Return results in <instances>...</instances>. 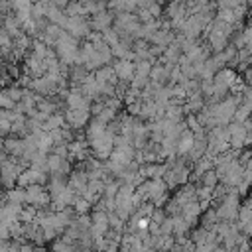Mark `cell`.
<instances>
[{
  "label": "cell",
  "instance_id": "cell-24",
  "mask_svg": "<svg viewBox=\"0 0 252 252\" xmlns=\"http://www.w3.org/2000/svg\"><path fill=\"white\" fill-rule=\"evenodd\" d=\"M199 219H201V226L203 228H213L217 222H219V217H217V213H215V209H205V213L203 215H199Z\"/></svg>",
  "mask_w": 252,
  "mask_h": 252
},
{
  "label": "cell",
  "instance_id": "cell-37",
  "mask_svg": "<svg viewBox=\"0 0 252 252\" xmlns=\"http://www.w3.org/2000/svg\"><path fill=\"white\" fill-rule=\"evenodd\" d=\"M10 250V240H0V252H8Z\"/></svg>",
  "mask_w": 252,
  "mask_h": 252
},
{
  "label": "cell",
  "instance_id": "cell-23",
  "mask_svg": "<svg viewBox=\"0 0 252 252\" xmlns=\"http://www.w3.org/2000/svg\"><path fill=\"white\" fill-rule=\"evenodd\" d=\"M195 165H193V175L199 179L207 169H213V159L209 158V156H203V158H199L197 161H193Z\"/></svg>",
  "mask_w": 252,
  "mask_h": 252
},
{
  "label": "cell",
  "instance_id": "cell-2",
  "mask_svg": "<svg viewBox=\"0 0 252 252\" xmlns=\"http://www.w3.org/2000/svg\"><path fill=\"white\" fill-rule=\"evenodd\" d=\"M226 132H228V146L232 150H242L250 144V120H246L244 124L228 122Z\"/></svg>",
  "mask_w": 252,
  "mask_h": 252
},
{
  "label": "cell",
  "instance_id": "cell-36",
  "mask_svg": "<svg viewBox=\"0 0 252 252\" xmlns=\"http://www.w3.org/2000/svg\"><path fill=\"white\" fill-rule=\"evenodd\" d=\"M10 238V224L0 220V240H8Z\"/></svg>",
  "mask_w": 252,
  "mask_h": 252
},
{
  "label": "cell",
  "instance_id": "cell-29",
  "mask_svg": "<svg viewBox=\"0 0 252 252\" xmlns=\"http://www.w3.org/2000/svg\"><path fill=\"white\" fill-rule=\"evenodd\" d=\"M108 228L110 230H116V232H124V220L114 211L108 213Z\"/></svg>",
  "mask_w": 252,
  "mask_h": 252
},
{
  "label": "cell",
  "instance_id": "cell-34",
  "mask_svg": "<svg viewBox=\"0 0 252 252\" xmlns=\"http://www.w3.org/2000/svg\"><path fill=\"white\" fill-rule=\"evenodd\" d=\"M146 10H148V14H150L152 18H159V16H161V12H163L159 2H152V4H150Z\"/></svg>",
  "mask_w": 252,
  "mask_h": 252
},
{
  "label": "cell",
  "instance_id": "cell-6",
  "mask_svg": "<svg viewBox=\"0 0 252 252\" xmlns=\"http://www.w3.org/2000/svg\"><path fill=\"white\" fill-rule=\"evenodd\" d=\"M73 169L71 165V159L69 158H61L57 154H47V171L49 175H55V177H67L69 171Z\"/></svg>",
  "mask_w": 252,
  "mask_h": 252
},
{
  "label": "cell",
  "instance_id": "cell-19",
  "mask_svg": "<svg viewBox=\"0 0 252 252\" xmlns=\"http://www.w3.org/2000/svg\"><path fill=\"white\" fill-rule=\"evenodd\" d=\"M45 20L49 22V24H55V26H59V28H63L65 26V22H67V14L63 12V10H59V8H55V6H47V12H45Z\"/></svg>",
  "mask_w": 252,
  "mask_h": 252
},
{
  "label": "cell",
  "instance_id": "cell-15",
  "mask_svg": "<svg viewBox=\"0 0 252 252\" xmlns=\"http://www.w3.org/2000/svg\"><path fill=\"white\" fill-rule=\"evenodd\" d=\"M169 71L171 67L169 65H163V63H154L152 69H150V81L156 83V85H167L169 83Z\"/></svg>",
  "mask_w": 252,
  "mask_h": 252
},
{
  "label": "cell",
  "instance_id": "cell-21",
  "mask_svg": "<svg viewBox=\"0 0 252 252\" xmlns=\"http://www.w3.org/2000/svg\"><path fill=\"white\" fill-rule=\"evenodd\" d=\"M228 43H230V39H228V37H224V35L207 33V45L211 47V51H213V53H219V51H222V49H224Z\"/></svg>",
  "mask_w": 252,
  "mask_h": 252
},
{
  "label": "cell",
  "instance_id": "cell-14",
  "mask_svg": "<svg viewBox=\"0 0 252 252\" xmlns=\"http://www.w3.org/2000/svg\"><path fill=\"white\" fill-rule=\"evenodd\" d=\"M87 183H89V177H87V173H85L83 167H81V169H71V171H69L67 185L75 191V195H81V193L85 191Z\"/></svg>",
  "mask_w": 252,
  "mask_h": 252
},
{
  "label": "cell",
  "instance_id": "cell-12",
  "mask_svg": "<svg viewBox=\"0 0 252 252\" xmlns=\"http://www.w3.org/2000/svg\"><path fill=\"white\" fill-rule=\"evenodd\" d=\"M112 69H114V75H116V79H118V83H130V79L134 77V61H130V59H118L114 65H112Z\"/></svg>",
  "mask_w": 252,
  "mask_h": 252
},
{
  "label": "cell",
  "instance_id": "cell-7",
  "mask_svg": "<svg viewBox=\"0 0 252 252\" xmlns=\"http://www.w3.org/2000/svg\"><path fill=\"white\" fill-rule=\"evenodd\" d=\"M63 118H65V124L71 130H81L91 120V110L89 108H67Z\"/></svg>",
  "mask_w": 252,
  "mask_h": 252
},
{
  "label": "cell",
  "instance_id": "cell-17",
  "mask_svg": "<svg viewBox=\"0 0 252 252\" xmlns=\"http://www.w3.org/2000/svg\"><path fill=\"white\" fill-rule=\"evenodd\" d=\"M4 152H6V156H10V158H20L22 152H24V142H22V138H18V136H14V134L6 136V138H4Z\"/></svg>",
  "mask_w": 252,
  "mask_h": 252
},
{
  "label": "cell",
  "instance_id": "cell-13",
  "mask_svg": "<svg viewBox=\"0 0 252 252\" xmlns=\"http://www.w3.org/2000/svg\"><path fill=\"white\" fill-rule=\"evenodd\" d=\"M65 104H67V108H89L91 100L81 93L79 87H71L65 94Z\"/></svg>",
  "mask_w": 252,
  "mask_h": 252
},
{
  "label": "cell",
  "instance_id": "cell-35",
  "mask_svg": "<svg viewBox=\"0 0 252 252\" xmlns=\"http://www.w3.org/2000/svg\"><path fill=\"white\" fill-rule=\"evenodd\" d=\"M10 132H12V126H10V122H8L6 118H0V138H6V136H10Z\"/></svg>",
  "mask_w": 252,
  "mask_h": 252
},
{
  "label": "cell",
  "instance_id": "cell-26",
  "mask_svg": "<svg viewBox=\"0 0 252 252\" xmlns=\"http://www.w3.org/2000/svg\"><path fill=\"white\" fill-rule=\"evenodd\" d=\"M213 236V228L209 230V228H203V226H199V228H195L193 230V234H191V242L193 244H203V242H207L209 238Z\"/></svg>",
  "mask_w": 252,
  "mask_h": 252
},
{
  "label": "cell",
  "instance_id": "cell-16",
  "mask_svg": "<svg viewBox=\"0 0 252 252\" xmlns=\"http://www.w3.org/2000/svg\"><path fill=\"white\" fill-rule=\"evenodd\" d=\"M0 201H2V203H8V205H14V207H22V205H26V193H24V187L14 185V187L6 189V193H4V197H2Z\"/></svg>",
  "mask_w": 252,
  "mask_h": 252
},
{
  "label": "cell",
  "instance_id": "cell-33",
  "mask_svg": "<svg viewBox=\"0 0 252 252\" xmlns=\"http://www.w3.org/2000/svg\"><path fill=\"white\" fill-rule=\"evenodd\" d=\"M14 106H16V102L6 94L4 89H0V108H4V110H12Z\"/></svg>",
  "mask_w": 252,
  "mask_h": 252
},
{
  "label": "cell",
  "instance_id": "cell-25",
  "mask_svg": "<svg viewBox=\"0 0 252 252\" xmlns=\"http://www.w3.org/2000/svg\"><path fill=\"white\" fill-rule=\"evenodd\" d=\"M171 222H173V236H183L191 226L187 224V220L181 217V215H173L171 217Z\"/></svg>",
  "mask_w": 252,
  "mask_h": 252
},
{
  "label": "cell",
  "instance_id": "cell-10",
  "mask_svg": "<svg viewBox=\"0 0 252 252\" xmlns=\"http://www.w3.org/2000/svg\"><path fill=\"white\" fill-rule=\"evenodd\" d=\"M67 152H69V159H79V161H85L91 156L89 142L87 140H79V138H73L67 144Z\"/></svg>",
  "mask_w": 252,
  "mask_h": 252
},
{
  "label": "cell",
  "instance_id": "cell-5",
  "mask_svg": "<svg viewBox=\"0 0 252 252\" xmlns=\"http://www.w3.org/2000/svg\"><path fill=\"white\" fill-rule=\"evenodd\" d=\"M24 193H26V205H32L35 209H45L49 205V193L45 191L43 185H28L24 187Z\"/></svg>",
  "mask_w": 252,
  "mask_h": 252
},
{
  "label": "cell",
  "instance_id": "cell-20",
  "mask_svg": "<svg viewBox=\"0 0 252 252\" xmlns=\"http://www.w3.org/2000/svg\"><path fill=\"white\" fill-rule=\"evenodd\" d=\"M191 144H193V132L191 130H183L177 138V156H187V152L191 150Z\"/></svg>",
  "mask_w": 252,
  "mask_h": 252
},
{
  "label": "cell",
  "instance_id": "cell-32",
  "mask_svg": "<svg viewBox=\"0 0 252 252\" xmlns=\"http://www.w3.org/2000/svg\"><path fill=\"white\" fill-rule=\"evenodd\" d=\"M240 4H246V0H217V8L219 10H232V8H236V6H240Z\"/></svg>",
  "mask_w": 252,
  "mask_h": 252
},
{
  "label": "cell",
  "instance_id": "cell-30",
  "mask_svg": "<svg viewBox=\"0 0 252 252\" xmlns=\"http://www.w3.org/2000/svg\"><path fill=\"white\" fill-rule=\"evenodd\" d=\"M45 12H47V6L39 4V2H33V4L30 6V16H32V20H41V18H45Z\"/></svg>",
  "mask_w": 252,
  "mask_h": 252
},
{
  "label": "cell",
  "instance_id": "cell-4",
  "mask_svg": "<svg viewBox=\"0 0 252 252\" xmlns=\"http://www.w3.org/2000/svg\"><path fill=\"white\" fill-rule=\"evenodd\" d=\"M63 30L79 41L87 39V35L91 33V26H89L87 16H67V22H65Z\"/></svg>",
  "mask_w": 252,
  "mask_h": 252
},
{
  "label": "cell",
  "instance_id": "cell-11",
  "mask_svg": "<svg viewBox=\"0 0 252 252\" xmlns=\"http://www.w3.org/2000/svg\"><path fill=\"white\" fill-rule=\"evenodd\" d=\"M181 57H183L181 45H179V41H177V39H173V41H171V43L161 51V55H159V63L173 67V65H177V63H179V59H181Z\"/></svg>",
  "mask_w": 252,
  "mask_h": 252
},
{
  "label": "cell",
  "instance_id": "cell-9",
  "mask_svg": "<svg viewBox=\"0 0 252 252\" xmlns=\"http://www.w3.org/2000/svg\"><path fill=\"white\" fill-rule=\"evenodd\" d=\"M112 22H114V14L110 10H102V12H96L91 16L89 26H91V32H104V30L112 28Z\"/></svg>",
  "mask_w": 252,
  "mask_h": 252
},
{
  "label": "cell",
  "instance_id": "cell-8",
  "mask_svg": "<svg viewBox=\"0 0 252 252\" xmlns=\"http://www.w3.org/2000/svg\"><path fill=\"white\" fill-rule=\"evenodd\" d=\"M106 230H108V213L100 211V209H94L91 213V234H93V238L104 236Z\"/></svg>",
  "mask_w": 252,
  "mask_h": 252
},
{
  "label": "cell",
  "instance_id": "cell-1",
  "mask_svg": "<svg viewBox=\"0 0 252 252\" xmlns=\"http://www.w3.org/2000/svg\"><path fill=\"white\" fill-rule=\"evenodd\" d=\"M53 53L57 55L59 63L71 67V65H79V39H75L73 35H69L65 30L59 33L57 41L53 43Z\"/></svg>",
  "mask_w": 252,
  "mask_h": 252
},
{
  "label": "cell",
  "instance_id": "cell-3",
  "mask_svg": "<svg viewBox=\"0 0 252 252\" xmlns=\"http://www.w3.org/2000/svg\"><path fill=\"white\" fill-rule=\"evenodd\" d=\"M89 148H91V156H94L96 159H100V161L108 159L110 152L114 150V134L104 130L100 136H96L94 140L89 142Z\"/></svg>",
  "mask_w": 252,
  "mask_h": 252
},
{
  "label": "cell",
  "instance_id": "cell-27",
  "mask_svg": "<svg viewBox=\"0 0 252 252\" xmlns=\"http://www.w3.org/2000/svg\"><path fill=\"white\" fill-rule=\"evenodd\" d=\"M199 183L205 185V187H209V189H215V187L219 185V177H217V173H215L213 169H207V171L199 177Z\"/></svg>",
  "mask_w": 252,
  "mask_h": 252
},
{
  "label": "cell",
  "instance_id": "cell-38",
  "mask_svg": "<svg viewBox=\"0 0 252 252\" xmlns=\"http://www.w3.org/2000/svg\"><path fill=\"white\" fill-rule=\"evenodd\" d=\"M28 2H30V4H33V2H37V0H28Z\"/></svg>",
  "mask_w": 252,
  "mask_h": 252
},
{
  "label": "cell",
  "instance_id": "cell-18",
  "mask_svg": "<svg viewBox=\"0 0 252 252\" xmlns=\"http://www.w3.org/2000/svg\"><path fill=\"white\" fill-rule=\"evenodd\" d=\"M93 75H94L96 83H110V85H118V79H116L114 69H112L110 65H102V67H98L96 71H93Z\"/></svg>",
  "mask_w": 252,
  "mask_h": 252
},
{
  "label": "cell",
  "instance_id": "cell-22",
  "mask_svg": "<svg viewBox=\"0 0 252 252\" xmlns=\"http://www.w3.org/2000/svg\"><path fill=\"white\" fill-rule=\"evenodd\" d=\"M250 118V102H238V106L234 108V114H232V122H238V124H244L246 120Z\"/></svg>",
  "mask_w": 252,
  "mask_h": 252
},
{
  "label": "cell",
  "instance_id": "cell-28",
  "mask_svg": "<svg viewBox=\"0 0 252 252\" xmlns=\"http://www.w3.org/2000/svg\"><path fill=\"white\" fill-rule=\"evenodd\" d=\"M94 118H96L98 122H102V124L106 126V124H108L110 120H114V118H116V110H112L110 106H106V104H104V108H102V110H100L98 114H94Z\"/></svg>",
  "mask_w": 252,
  "mask_h": 252
},
{
  "label": "cell",
  "instance_id": "cell-31",
  "mask_svg": "<svg viewBox=\"0 0 252 252\" xmlns=\"http://www.w3.org/2000/svg\"><path fill=\"white\" fill-rule=\"evenodd\" d=\"M158 234H161V236H169V234H173V222H171V217H165V219L158 224Z\"/></svg>",
  "mask_w": 252,
  "mask_h": 252
}]
</instances>
